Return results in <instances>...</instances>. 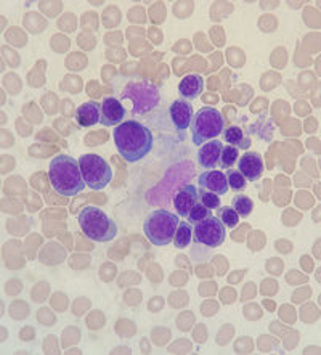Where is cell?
I'll list each match as a JSON object with an SVG mask.
<instances>
[{"instance_id":"1","label":"cell","mask_w":321,"mask_h":355,"mask_svg":"<svg viewBox=\"0 0 321 355\" xmlns=\"http://www.w3.org/2000/svg\"><path fill=\"white\" fill-rule=\"evenodd\" d=\"M116 148L127 163H138L153 150V134L147 125L130 119L116 125L113 130Z\"/></svg>"},{"instance_id":"2","label":"cell","mask_w":321,"mask_h":355,"mask_svg":"<svg viewBox=\"0 0 321 355\" xmlns=\"http://www.w3.org/2000/svg\"><path fill=\"white\" fill-rule=\"evenodd\" d=\"M48 177L53 190L61 196H76L84 192L85 182L82 177L79 161L70 154H58L52 159Z\"/></svg>"},{"instance_id":"3","label":"cell","mask_w":321,"mask_h":355,"mask_svg":"<svg viewBox=\"0 0 321 355\" xmlns=\"http://www.w3.org/2000/svg\"><path fill=\"white\" fill-rule=\"evenodd\" d=\"M77 221H79L82 233L95 243H110L118 235L116 222L95 206H87L82 209Z\"/></svg>"},{"instance_id":"4","label":"cell","mask_w":321,"mask_h":355,"mask_svg":"<svg viewBox=\"0 0 321 355\" xmlns=\"http://www.w3.org/2000/svg\"><path fill=\"white\" fill-rule=\"evenodd\" d=\"M178 223L180 219L177 214L165 211V209H158L149 214L143 223L145 236L154 246H167L174 241Z\"/></svg>"},{"instance_id":"5","label":"cell","mask_w":321,"mask_h":355,"mask_svg":"<svg viewBox=\"0 0 321 355\" xmlns=\"http://www.w3.org/2000/svg\"><path fill=\"white\" fill-rule=\"evenodd\" d=\"M223 129H225V119L220 111L211 108V106H204L198 113H194L191 124H189L191 140L196 147L217 139L218 135L223 134Z\"/></svg>"},{"instance_id":"6","label":"cell","mask_w":321,"mask_h":355,"mask_svg":"<svg viewBox=\"0 0 321 355\" xmlns=\"http://www.w3.org/2000/svg\"><path fill=\"white\" fill-rule=\"evenodd\" d=\"M79 166L85 185L90 190H94V192L108 187L111 179H113V171H111L110 164L99 154H82L79 158Z\"/></svg>"},{"instance_id":"7","label":"cell","mask_w":321,"mask_h":355,"mask_svg":"<svg viewBox=\"0 0 321 355\" xmlns=\"http://www.w3.org/2000/svg\"><path fill=\"white\" fill-rule=\"evenodd\" d=\"M123 99L132 101L134 114H147L159 103V90L148 82H132L125 87Z\"/></svg>"},{"instance_id":"8","label":"cell","mask_w":321,"mask_h":355,"mask_svg":"<svg viewBox=\"0 0 321 355\" xmlns=\"http://www.w3.org/2000/svg\"><path fill=\"white\" fill-rule=\"evenodd\" d=\"M193 236L194 243H198L199 246L214 250V247L222 246L225 243L227 230L220 219L209 216L204 221L194 223Z\"/></svg>"},{"instance_id":"9","label":"cell","mask_w":321,"mask_h":355,"mask_svg":"<svg viewBox=\"0 0 321 355\" xmlns=\"http://www.w3.org/2000/svg\"><path fill=\"white\" fill-rule=\"evenodd\" d=\"M238 171L242 174V177L246 180H251V182H256L262 177L264 174V159H262L260 153L257 152H249L241 154L238 158Z\"/></svg>"},{"instance_id":"10","label":"cell","mask_w":321,"mask_h":355,"mask_svg":"<svg viewBox=\"0 0 321 355\" xmlns=\"http://www.w3.org/2000/svg\"><path fill=\"white\" fill-rule=\"evenodd\" d=\"M100 111H101L100 123L103 124L105 128H116V125L124 123L125 108L118 99H113V97L105 99L100 105Z\"/></svg>"},{"instance_id":"11","label":"cell","mask_w":321,"mask_h":355,"mask_svg":"<svg viewBox=\"0 0 321 355\" xmlns=\"http://www.w3.org/2000/svg\"><path fill=\"white\" fill-rule=\"evenodd\" d=\"M223 150L222 140H209V142L203 143L201 148H199L198 153V163L199 166L206 171H211V169H216L220 163V154Z\"/></svg>"},{"instance_id":"12","label":"cell","mask_w":321,"mask_h":355,"mask_svg":"<svg viewBox=\"0 0 321 355\" xmlns=\"http://www.w3.org/2000/svg\"><path fill=\"white\" fill-rule=\"evenodd\" d=\"M198 204V188L194 185H185L175 193L174 206L178 217H188L191 209Z\"/></svg>"},{"instance_id":"13","label":"cell","mask_w":321,"mask_h":355,"mask_svg":"<svg viewBox=\"0 0 321 355\" xmlns=\"http://www.w3.org/2000/svg\"><path fill=\"white\" fill-rule=\"evenodd\" d=\"M169 114H170V121H172L174 128L177 130H187L191 124L193 119V106L185 100H175L172 101L169 108Z\"/></svg>"},{"instance_id":"14","label":"cell","mask_w":321,"mask_h":355,"mask_svg":"<svg viewBox=\"0 0 321 355\" xmlns=\"http://www.w3.org/2000/svg\"><path fill=\"white\" fill-rule=\"evenodd\" d=\"M199 190H207V192H212L222 196L228 192V183L227 177L222 171H216V169H211V171H204L198 179Z\"/></svg>"},{"instance_id":"15","label":"cell","mask_w":321,"mask_h":355,"mask_svg":"<svg viewBox=\"0 0 321 355\" xmlns=\"http://www.w3.org/2000/svg\"><path fill=\"white\" fill-rule=\"evenodd\" d=\"M101 111L96 101H85L76 111V121L81 128H94L100 123Z\"/></svg>"},{"instance_id":"16","label":"cell","mask_w":321,"mask_h":355,"mask_svg":"<svg viewBox=\"0 0 321 355\" xmlns=\"http://www.w3.org/2000/svg\"><path fill=\"white\" fill-rule=\"evenodd\" d=\"M204 89V79L199 74L185 76L178 84V94L182 100L189 101L198 99Z\"/></svg>"},{"instance_id":"17","label":"cell","mask_w":321,"mask_h":355,"mask_svg":"<svg viewBox=\"0 0 321 355\" xmlns=\"http://www.w3.org/2000/svg\"><path fill=\"white\" fill-rule=\"evenodd\" d=\"M191 240H193V227H191V223L180 222L177 232H175L174 241H172L174 245H175V247H178V250H183V247L189 246V243H191Z\"/></svg>"},{"instance_id":"18","label":"cell","mask_w":321,"mask_h":355,"mask_svg":"<svg viewBox=\"0 0 321 355\" xmlns=\"http://www.w3.org/2000/svg\"><path fill=\"white\" fill-rule=\"evenodd\" d=\"M223 139H225L227 143H230L231 147H240V148H247L249 142H242L245 140V135H242V130L236 125H230V128L223 129Z\"/></svg>"},{"instance_id":"19","label":"cell","mask_w":321,"mask_h":355,"mask_svg":"<svg viewBox=\"0 0 321 355\" xmlns=\"http://www.w3.org/2000/svg\"><path fill=\"white\" fill-rule=\"evenodd\" d=\"M231 207L235 209L240 217H247L252 212V209H254V203L246 194H236L231 201Z\"/></svg>"},{"instance_id":"20","label":"cell","mask_w":321,"mask_h":355,"mask_svg":"<svg viewBox=\"0 0 321 355\" xmlns=\"http://www.w3.org/2000/svg\"><path fill=\"white\" fill-rule=\"evenodd\" d=\"M217 217L220 219L222 223L228 228H233L238 225V221H240V216L231 206H223L217 209Z\"/></svg>"},{"instance_id":"21","label":"cell","mask_w":321,"mask_h":355,"mask_svg":"<svg viewBox=\"0 0 321 355\" xmlns=\"http://www.w3.org/2000/svg\"><path fill=\"white\" fill-rule=\"evenodd\" d=\"M227 183L228 188H233L235 192H241V190L246 188L247 180L242 177V174L238 171V169H227Z\"/></svg>"},{"instance_id":"22","label":"cell","mask_w":321,"mask_h":355,"mask_svg":"<svg viewBox=\"0 0 321 355\" xmlns=\"http://www.w3.org/2000/svg\"><path fill=\"white\" fill-rule=\"evenodd\" d=\"M236 161H238V148L231 147V145H228V147H223L218 168L231 169V166H235Z\"/></svg>"},{"instance_id":"23","label":"cell","mask_w":321,"mask_h":355,"mask_svg":"<svg viewBox=\"0 0 321 355\" xmlns=\"http://www.w3.org/2000/svg\"><path fill=\"white\" fill-rule=\"evenodd\" d=\"M198 203L206 206L207 209H218L220 207V196L212 192H207V190H199L198 192Z\"/></svg>"},{"instance_id":"24","label":"cell","mask_w":321,"mask_h":355,"mask_svg":"<svg viewBox=\"0 0 321 355\" xmlns=\"http://www.w3.org/2000/svg\"><path fill=\"white\" fill-rule=\"evenodd\" d=\"M209 216H212L211 209H207L206 206H203V204L198 203L196 206H194L191 211H189V214H188V223H191V225H194V223L204 221V219L209 217Z\"/></svg>"}]
</instances>
